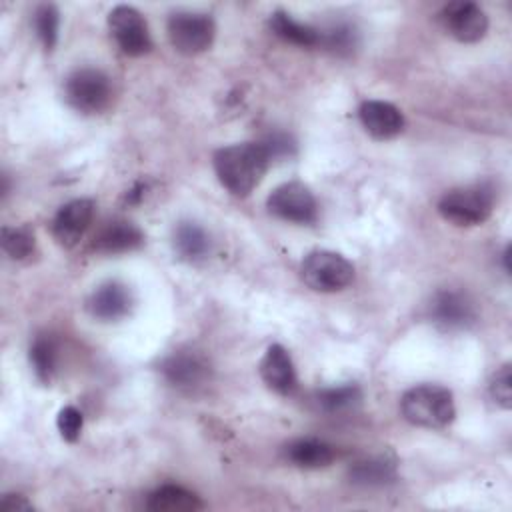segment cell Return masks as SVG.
I'll use <instances>...</instances> for the list:
<instances>
[{
    "label": "cell",
    "instance_id": "obj_3",
    "mask_svg": "<svg viewBox=\"0 0 512 512\" xmlns=\"http://www.w3.org/2000/svg\"><path fill=\"white\" fill-rule=\"evenodd\" d=\"M494 206L492 188L484 184L454 188L446 192L438 202V212L444 220L456 226H476L482 224Z\"/></svg>",
    "mask_w": 512,
    "mask_h": 512
},
{
    "label": "cell",
    "instance_id": "obj_15",
    "mask_svg": "<svg viewBox=\"0 0 512 512\" xmlns=\"http://www.w3.org/2000/svg\"><path fill=\"white\" fill-rule=\"evenodd\" d=\"M260 376L278 394H290L296 388V370L284 346L272 344L266 348L260 360Z\"/></svg>",
    "mask_w": 512,
    "mask_h": 512
},
{
    "label": "cell",
    "instance_id": "obj_4",
    "mask_svg": "<svg viewBox=\"0 0 512 512\" xmlns=\"http://www.w3.org/2000/svg\"><path fill=\"white\" fill-rule=\"evenodd\" d=\"M68 104L82 114H100L112 100L110 78L98 68H78L64 82Z\"/></svg>",
    "mask_w": 512,
    "mask_h": 512
},
{
    "label": "cell",
    "instance_id": "obj_24",
    "mask_svg": "<svg viewBox=\"0 0 512 512\" xmlns=\"http://www.w3.org/2000/svg\"><path fill=\"white\" fill-rule=\"evenodd\" d=\"M34 234L26 226L2 228V248L12 260H24L34 252Z\"/></svg>",
    "mask_w": 512,
    "mask_h": 512
},
{
    "label": "cell",
    "instance_id": "obj_22",
    "mask_svg": "<svg viewBox=\"0 0 512 512\" xmlns=\"http://www.w3.org/2000/svg\"><path fill=\"white\" fill-rule=\"evenodd\" d=\"M360 398H362V392L356 384H342V386H334V388H324L316 396L318 406L326 412L350 410L354 404L360 402Z\"/></svg>",
    "mask_w": 512,
    "mask_h": 512
},
{
    "label": "cell",
    "instance_id": "obj_10",
    "mask_svg": "<svg viewBox=\"0 0 512 512\" xmlns=\"http://www.w3.org/2000/svg\"><path fill=\"white\" fill-rule=\"evenodd\" d=\"M440 18L444 28L460 42H478L488 30V16L474 2H450Z\"/></svg>",
    "mask_w": 512,
    "mask_h": 512
},
{
    "label": "cell",
    "instance_id": "obj_16",
    "mask_svg": "<svg viewBox=\"0 0 512 512\" xmlns=\"http://www.w3.org/2000/svg\"><path fill=\"white\" fill-rule=\"evenodd\" d=\"M140 228L128 220H112L94 238V248L104 254H120L134 250L142 244Z\"/></svg>",
    "mask_w": 512,
    "mask_h": 512
},
{
    "label": "cell",
    "instance_id": "obj_25",
    "mask_svg": "<svg viewBox=\"0 0 512 512\" xmlns=\"http://www.w3.org/2000/svg\"><path fill=\"white\" fill-rule=\"evenodd\" d=\"M34 28L38 38L42 40L46 50H52L58 40V28H60V14L56 6L42 4L34 12Z\"/></svg>",
    "mask_w": 512,
    "mask_h": 512
},
{
    "label": "cell",
    "instance_id": "obj_29",
    "mask_svg": "<svg viewBox=\"0 0 512 512\" xmlns=\"http://www.w3.org/2000/svg\"><path fill=\"white\" fill-rule=\"evenodd\" d=\"M260 144L266 148L270 160L290 156L294 152V140L284 132H272Z\"/></svg>",
    "mask_w": 512,
    "mask_h": 512
},
{
    "label": "cell",
    "instance_id": "obj_19",
    "mask_svg": "<svg viewBox=\"0 0 512 512\" xmlns=\"http://www.w3.org/2000/svg\"><path fill=\"white\" fill-rule=\"evenodd\" d=\"M286 458L298 468H324L336 458V450L322 440L302 438L286 446Z\"/></svg>",
    "mask_w": 512,
    "mask_h": 512
},
{
    "label": "cell",
    "instance_id": "obj_6",
    "mask_svg": "<svg viewBox=\"0 0 512 512\" xmlns=\"http://www.w3.org/2000/svg\"><path fill=\"white\" fill-rule=\"evenodd\" d=\"M216 34L214 20L200 12H174L168 18V38L174 50L186 56L200 54L210 48Z\"/></svg>",
    "mask_w": 512,
    "mask_h": 512
},
{
    "label": "cell",
    "instance_id": "obj_26",
    "mask_svg": "<svg viewBox=\"0 0 512 512\" xmlns=\"http://www.w3.org/2000/svg\"><path fill=\"white\" fill-rule=\"evenodd\" d=\"M320 44L338 54H348L356 46V32L350 24H334L328 30H320Z\"/></svg>",
    "mask_w": 512,
    "mask_h": 512
},
{
    "label": "cell",
    "instance_id": "obj_2",
    "mask_svg": "<svg viewBox=\"0 0 512 512\" xmlns=\"http://www.w3.org/2000/svg\"><path fill=\"white\" fill-rule=\"evenodd\" d=\"M400 410L410 424L422 428H444L456 416L452 392L438 384H420L406 390Z\"/></svg>",
    "mask_w": 512,
    "mask_h": 512
},
{
    "label": "cell",
    "instance_id": "obj_18",
    "mask_svg": "<svg viewBox=\"0 0 512 512\" xmlns=\"http://www.w3.org/2000/svg\"><path fill=\"white\" fill-rule=\"evenodd\" d=\"M202 506V500L194 492L176 484L156 488L146 500V508L152 512H196Z\"/></svg>",
    "mask_w": 512,
    "mask_h": 512
},
{
    "label": "cell",
    "instance_id": "obj_28",
    "mask_svg": "<svg viewBox=\"0 0 512 512\" xmlns=\"http://www.w3.org/2000/svg\"><path fill=\"white\" fill-rule=\"evenodd\" d=\"M82 426H84V418H82V412L74 406H64L60 412H58V418H56V428L60 432V436L66 440V442H76L80 432H82Z\"/></svg>",
    "mask_w": 512,
    "mask_h": 512
},
{
    "label": "cell",
    "instance_id": "obj_1",
    "mask_svg": "<svg viewBox=\"0 0 512 512\" xmlns=\"http://www.w3.org/2000/svg\"><path fill=\"white\" fill-rule=\"evenodd\" d=\"M270 156L260 142L230 144L214 154V170L220 184L234 196H248L264 178Z\"/></svg>",
    "mask_w": 512,
    "mask_h": 512
},
{
    "label": "cell",
    "instance_id": "obj_30",
    "mask_svg": "<svg viewBox=\"0 0 512 512\" xmlns=\"http://www.w3.org/2000/svg\"><path fill=\"white\" fill-rule=\"evenodd\" d=\"M0 510H4V512H24V510H32V504L20 494H6L0 502Z\"/></svg>",
    "mask_w": 512,
    "mask_h": 512
},
{
    "label": "cell",
    "instance_id": "obj_11",
    "mask_svg": "<svg viewBox=\"0 0 512 512\" xmlns=\"http://www.w3.org/2000/svg\"><path fill=\"white\" fill-rule=\"evenodd\" d=\"M94 218V202L88 198H76L64 204L52 220V236L58 244L70 248L78 244Z\"/></svg>",
    "mask_w": 512,
    "mask_h": 512
},
{
    "label": "cell",
    "instance_id": "obj_5",
    "mask_svg": "<svg viewBox=\"0 0 512 512\" xmlns=\"http://www.w3.org/2000/svg\"><path fill=\"white\" fill-rule=\"evenodd\" d=\"M302 280L316 292H340L354 280V266L338 252L314 250L300 268Z\"/></svg>",
    "mask_w": 512,
    "mask_h": 512
},
{
    "label": "cell",
    "instance_id": "obj_7",
    "mask_svg": "<svg viewBox=\"0 0 512 512\" xmlns=\"http://www.w3.org/2000/svg\"><path fill=\"white\" fill-rule=\"evenodd\" d=\"M268 210L288 222L310 224L316 220L318 204L312 190L302 182H286L278 186L266 200Z\"/></svg>",
    "mask_w": 512,
    "mask_h": 512
},
{
    "label": "cell",
    "instance_id": "obj_9",
    "mask_svg": "<svg viewBox=\"0 0 512 512\" xmlns=\"http://www.w3.org/2000/svg\"><path fill=\"white\" fill-rule=\"evenodd\" d=\"M430 318L444 330H462L476 320V310L464 292L440 290L430 302Z\"/></svg>",
    "mask_w": 512,
    "mask_h": 512
},
{
    "label": "cell",
    "instance_id": "obj_14",
    "mask_svg": "<svg viewBox=\"0 0 512 512\" xmlns=\"http://www.w3.org/2000/svg\"><path fill=\"white\" fill-rule=\"evenodd\" d=\"M130 306V290L116 280L100 284L88 298L90 314L102 322H116L124 318L130 312Z\"/></svg>",
    "mask_w": 512,
    "mask_h": 512
},
{
    "label": "cell",
    "instance_id": "obj_21",
    "mask_svg": "<svg viewBox=\"0 0 512 512\" xmlns=\"http://www.w3.org/2000/svg\"><path fill=\"white\" fill-rule=\"evenodd\" d=\"M396 478V466L388 458H368L350 468V480L360 486H384Z\"/></svg>",
    "mask_w": 512,
    "mask_h": 512
},
{
    "label": "cell",
    "instance_id": "obj_23",
    "mask_svg": "<svg viewBox=\"0 0 512 512\" xmlns=\"http://www.w3.org/2000/svg\"><path fill=\"white\" fill-rule=\"evenodd\" d=\"M30 364L34 374L42 382H50L56 368V346L50 338L38 336L30 346Z\"/></svg>",
    "mask_w": 512,
    "mask_h": 512
},
{
    "label": "cell",
    "instance_id": "obj_17",
    "mask_svg": "<svg viewBox=\"0 0 512 512\" xmlns=\"http://www.w3.org/2000/svg\"><path fill=\"white\" fill-rule=\"evenodd\" d=\"M172 244H174L176 254L186 262H200L210 252L208 232L200 224L190 222V220L178 222V226L174 228Z\"/></svg>",
    "mask_w": 512,
    "mask_h": 512
},
{
    "label": "cell",
    "instance_id": "obj_12",
    "mask_svg": "<svg viewBox=\"0 0 512 512\" xmlns=\"http://www.w3.org/2000/svg\"><path fill=\"white\" fill-rule=\"evenodd\" d=\"M164 378L178 388H196L210 378L208 360L194 350H178L164 358L160 366Z\"/></svg>",
    "mask_w": 512,
    "mask_h": 512
},
{
    "label": "cell",
    "instance_id": "obj_27",
    "mask_svg": "<svg viewBox=\"0 0 512 512\" xmlns=\"http://www.w3.org/2000/svg\"><path fill=\"white\" fill-rule=\"evenodd\" d=\"M490 396L492 400L502 406L510 408L512 406V374H510V364H504L496 370V374L490 380Z\"/></svg>",
    "mask_w": 512,
    "mask_h": 512
},
{
    "label": "cell",
    "instance_id": "obj_13",
    "mask_svg": "<svg viewBox=\"0 0 512 512\" xmlns=\"http://www.w3.org/2000/svg\"><path fill=\"white\" fill-rule=\"evenodd\" d=\"M360 122L366 132L376 140H390L404 130L402 112L384 100H366L358 110Z\"/></svg>",
    "mask_w": 512,
    "mask_h": 512
},
{
    "label": "cell",
    "instance_id": "obj_8",
    "mask_svg": "<svg viewBox=\"0 0 512 512\" xmlns=\"http://www.w3.org/2000/svg\"><path fill=\"white\" fill-rule=\"evenodd\" d=\"M108 28L120 50L128 56H142L152 48L148 24L144 16L132 6H116L108 14Z\"/></svg>",
    "mask_w": 512,
    "mask_h": 512
},
{
    "label": "cell",
    "instance_id": "obj_20",
    "mask_svg": "<svg viewBox=\"0 0 512 512\" xmlns=\"http://www.w3.org/2000/svg\"><path fill=\"white\" fill-rule=\"evenodd\" d=\"M268 24H270V30L284 42H290L296 46H306V48L320 44V30L294 20L290 14H286L282 10L274 12L270 16Z\"/></svg>",
    "mask_w": 512,
    "mask_h": 512
}]
</instances>
